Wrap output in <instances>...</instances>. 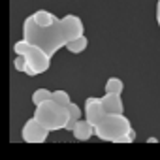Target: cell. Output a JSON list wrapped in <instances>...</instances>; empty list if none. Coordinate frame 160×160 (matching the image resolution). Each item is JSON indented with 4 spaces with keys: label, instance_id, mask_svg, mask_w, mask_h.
Listing matches in <instances>:
<instances>
[{
    "label": "cell",
    "instance_id": "cell-1",
    "mask_svg": "<svg viewBox=\"0 0 160 160\" xmlns=\"http://www.w3.org/2000/svg\"><path fill=\"white\" fill-rule=\"evenodd\" d=\"M83 21L77 15H64L62 19L57 17L51 25L45 27H40L30 17H27L23 23V40L30 45H36L51 58L60 47H66L68 42L83 36Z\"/></svg>",
    "mask_w": 160,
    "mask_h": 160
},
{
    "label": "cell",
    "instance_id": "cell-2",
    "mask_svg": "<svg viewBox=\"0 0 160 160\" xmlns=\"http://www.w3.org/2000/svg\"><path fill=\"white\" fill-rule=\"evenodd\" d=\"M94 136L109 143H130L134 141L136 132L124 115H104L94 126Z\"/></svg>",
    "mask_w": 160,
    "mask_h": 160
},
{
    "label": "cell",
    "instance_id": "cell-3",
    "mask_svg": "<svg viewBox=\"0 0 160 160\" xmlns=\"http://www.w3.org/2000/svg\"><path fill=\"white\" fill-rule=\"evenodd\" d=\"M34 119L43 126L47 128L49 132L53 130H60L66 126L68 122V109L55 104L53 100L42 104V106H36V111H34Z\"/></svg>",
    "mask_w": 160,
    "mask_h": 160
},
{
    "label": "cell",
    "instance_id": "cell-4",
    "mask_svg": "<svg viewBox=\"0 0 160 160\" xmlns=\"http://www.w3.org/2000/svg\"><path fill=\"white\" fill-rule=\"evenodd\" d=\"M13 53H15V55L25 57L27 66H28V68H32L38 75H40V73H43V72H47V70H49V66H51V58H49L42 49H38L36 45H30V43H28V42H25V40H21V42H15V43H13Z\"/></svg>",
    "mask_w": 160,
    "mask_h": 160
},
{
    "label": "cell",
    "instance_id": "cell-5",
    "mask_svg": "<svg viewBox=\"0 0 160 160\" xmlns=\"http://www.w3.org/2000/svg\"><path fill=\"white\" fill-rule=\"evenodd\" d=\"M21 136H23V141L27 143H43L49 136V130L43 128L34 117L28 119L25 124H23V130H21Z\"/></svg>",
    "mask_w": 160,
    "mask_h": 160
},
{
    "label": "cell",
    "instance_id": "cell-6",
    "mask_svg": "<svg viewBox=\"0 0 160 160\" xmlns=\"http://www.w3.org/2000/svg\"><path fill=\"white\" fill-rule=\"evenodd\" d=\"M104 109H102V104H100V98H87L85 100V117H87V122L91 126H96L102 117H104Z\"/></svg>",
    "mask_w": 160,
    "mask_h": 160
},
{
    "label": "cell",
    "instance_id": "cell-7",
    "mask_svg": "<svg viewBox=\"0 0 160 160\" xmlns=\"http://www.w3.org/2000/svg\"><path fill=\"white\" fill-rule=\"evenodd\" d=\"M100 104H102V109L106 115H122V100L119 94H104L100 98Z\"/></svg>",
    "mask_w": 160,
    "mask_h": 160
},
{
    "label": "cell",
    "instance_id": "cell-8",
    "mask_svg": "<svg viewBox=\"0 0 160 160\" xmlns=\"http://www.w3.org/2000/svg\"><path fill=\"white\" fill-rule=\"evenodd\" d=\"M72 134L79 141H87V139H91V136H94V126H91L87 121H77V124L73 126Z\"/></svg>",
    "mask_w": 160,
    "mask_h": 160
},
{
    "label": "cell",
    "instance_id": "cell-9",
    "mask_svg": "<svg viewBox=\"0 0 160 160\" xmlns=\"http://www.w3.org/2000/svg\"><path fill=\"white\" fill-rule=\"evenodd\" d=\"M68 122H66V126H64V130H73V126L77 124V121H81V109H79V106H75V104H70L68 108Z\"/></svg>",
    "mask_w": 160,
    "mask_h": 160
},
{
    "label": "cell",
    "instance_id": "cell-10",
    "mask_svg": "<svg viewBox=\"0 0 160 160\" xmlns=\"http://www.w3.org/2000/svg\"><path fill=\"white\" fill-rule=\"evenodd\" d=\"M87 43H89V40H87L85 34H83V36H79V38L72 40V42H68V43H66V49H68L70 53L77 55V53H83V51L87 49Z\"/></svg>",
    "mask_w": 160,
    "mask_h": 160
},
{
    "label": "cell",
    "instance_id": "cell-11",
    "mask_svg": "<svg viewBox=\"0 0 160 160\" xmlns=\"http://www.w3.org/2000/svg\"><path fill=\"white\" fill-rule=\"evenodd\" d=\"M124 91V83L121 81L119 77H109L106 81V94H122Z\"/></svg>",
    "mask_w": 160,
    "mask_h": 160
},
{
    "label": "cell",
    "instance_id": "cell-12",
    "mask_svg": "<svg viewBox=\"0 0 160 160\" xmlns=\"http://www.w3.org/2000/svg\"><path fill=\"white\" fill-rule=\"evenodd\" d=\"M51 94H53V91L38 89V91H34V94H32V104H34V106H42V104H45V102L51 100Z\"/></svg>",
    "mask_w": 160,
    "mask_h": 160
},
{
    "label": "cell",
    "instance_id": "cell-13",
    "mask_svg": "<svg viewBox=\"0 0 160 160\" xmlns=\"http://www.w3.org/2000/svg\"><path fill=\"white\" fill-rule=\"evenodd\" d=\"M51 100H53L55 104L62 106V108H68V106L72 104V100H70V94H68L66 91H53V94H51Z\"/></svg>",
    "mask_w": 160,
    "mask_h": 160
},
{
    "label": "cell",
    "instance_id": "cell-14",
    "mask_svg": "<svg viewBox=\"0 0 160 160\" xmlns=\"http://www.w3.org/2000/svg\"><path fill=\"white\" fill-rule=\"evenodd\" d=\"M13 66H15L17 72H25V68H27V60H25V57L15 55V58H13Z\"/></svg>",
    "mask_w": 160,
    "mask_h": 160
},
{
    "label": "cell",
    "instance_id": "cell-15",
    "mask_svg": "<svg viewBox=\"0 0 160 160\" xmlns=\"http://www.w3.org/2000/svg\"><path fill=\"white\" fill-rule=\"evenodd\" d=\"M156 23H158V27H160V0L156 2Z\"/></svg>",
    "mask_w": 160,
    "mask_h": 160
}]
</instances>
